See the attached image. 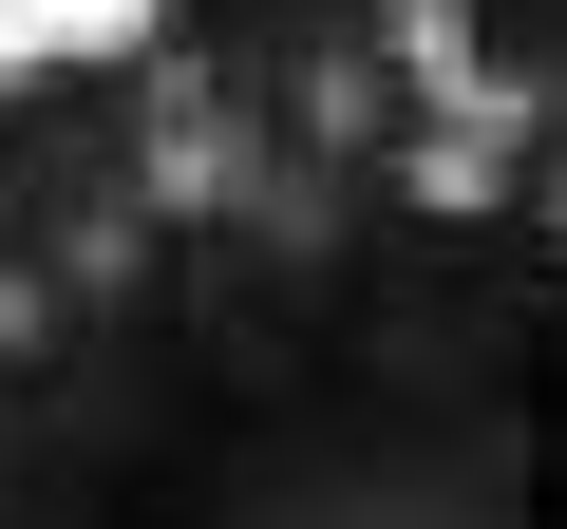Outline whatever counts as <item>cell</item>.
I'll return each instance as SVG.
<instances>
[{"label":"cell","mask_w":567,"mask_h":529,"mask_svg":"<svg viewBox=\"0 0 567 529\" xmlns=\"http://www.w3.org/2000/svg\"><path fill=\"white\" fill-rule=\"evenodd\" d=\"M76 360H95V284H76L58 246H20V227H0V416H20V397H58Z\"/></svg>","instance_id":"cell-1"},{"label":"cell","mask_w":567,"mask_h":529,"mask_svg":"<svg viewBox=\"0 0 567 529\" xmlns=\"http://www.w3.org/2000/svg\"><path fill=\"white\" fill-rule=\"evenodd\" d=\"M492 227H511L548 284H567V95H548L529 133H492Z\"/></svg>","instance_id":"cell-2"},{"label":"cell","mask_w":567,"mask_h":529,"mask_svg":"<svg viewBox=\"0 0 567 529\" xmlns=\"http://www.w3.org/2000/svg\"><path fill=\"white\" fill-rule=\"evenodd\" d=\"M473 58L511 95H567V0H473Z\"/></svg>","instance_id":"cell-3"}]
</instances>
